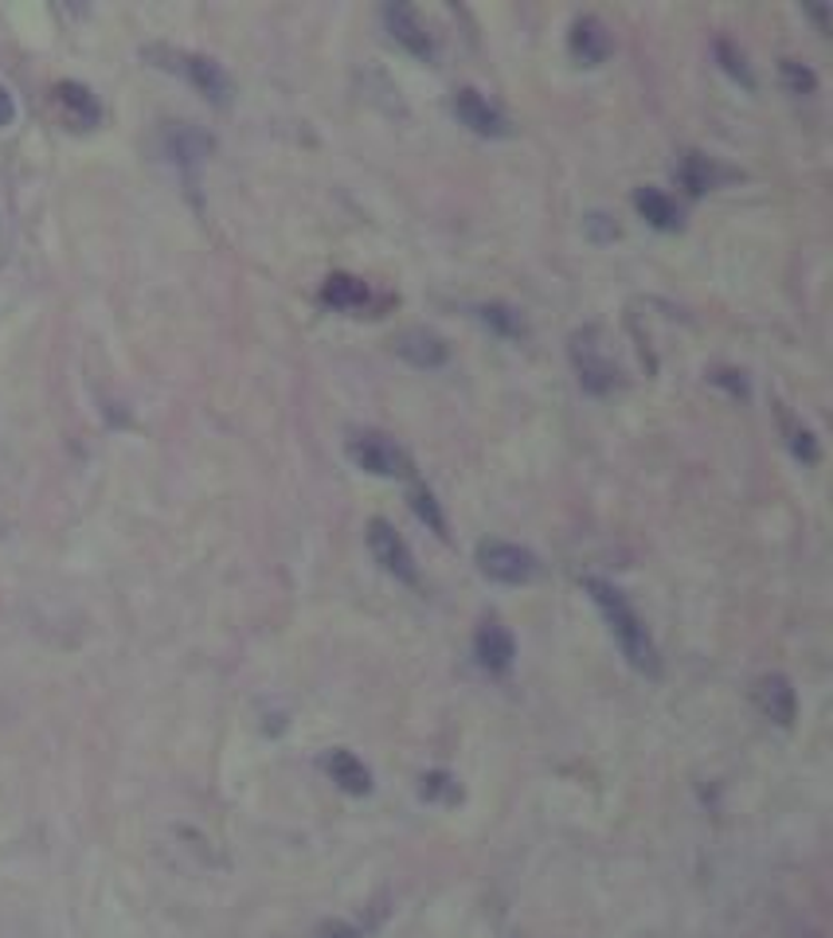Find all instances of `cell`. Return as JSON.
Listing matches in <instances>:
<instances>
[{
    "label": "cell",
    "mask_w": 833,
    "mask_h": 938,
    "mask_svg": "<svg viewBox=\"0 0 833 938\" xmlns=\"http://www.w3.org/2000/svg\"><path fill=\"white\" fill-rule=\"evenodd\" d=\"M584 590L591 595V603L599 606V614L607 618L610 634H615L618 649H623V657L630 661L638 673L646 676H657L661 673V657H657V645L654 637H649L646 622L638 618V610L630 606V598L623 595V590L615 587V583L599 579V575H591V579H584Z\"/></svg>",
    "instance_id": "obj_1"
},
{
    "label": "cell",
    "mask_w": 833,
    "mask_h": 938,
    "mask_svg": "<svg viewBox=\"0 0 833 938\" xmlns=\"http://www.w3.org/2000/svg\"><path fill=\"white\" fill-rule=\"evenodd\" d=\"M149 59H157V67H169L177 71L196 95H204L212 106H227L232 102V75L224 71V63H216L212 56L200 51H173V48H149Z\"/></svg>",
    "instance_id": "obj_2"
},
{
    "label": "cell",
    "mask_w": 833,
    "mask_h": 938,
    "mask_svg": "<svg viewBox=\"0 0 833 938\" xmlns=\"http://www.w3.org/2000/svg\"><path fill=\"white\" fill-rule=\"evenodd\" d=\"M568 356L579 375V388H584L587 395H607V391H615L618 368H615V360L607 356V344H602V333L595 325L571 333Z\"/></svg>",
    "instance_id": "obj_3"
},
{
    "label": "cell",
    "mask_w": 833,
    "mask_h": 938,
    "mask_svg": "<svg viewBox=\"0 0 833 938\" xmlns=\"http://www.w3.org/2000/svg\"><path fill=\"white\" fill-rule=\"evenodd\" d=\"M345 453L361 473H372V478H411L415 473L403 446H395L380 430H356V434H349Z\"/></svg>",
    "instance_id": "obj_4"
},
{
    "label": "cell",
    "mask_w": 833,
    "mask_h": 938,
    "mask_svg": "<svg viewBox=\"0 0 833 938\" xmlns=\"http://www.w3.org/2000/svg\"><path fill=\"white\" fill-rule=\"evenodd\" d=\"M473 559H478V571L486 579L501 583V587H525V583L537 579V567H540L529 548L509 540H481Z\"/></svg>",
    "instance_id": "obj_5"
},
{
    "label": "cell",
    "mask_w": 833,
    "mask_h": 938,
    "mask_svg": "<svg viewBox=\"0 0 833 938\" xmlns=\"http://www.w3.org/2000/svg\"><path fill=\"white\" fill-rule=\"evenodd\" d=\"M369 551L372 559H376L380 567H384L388 575H392L395 583H408V587H419V564L415 556H411L408 540H403L400 532H395L392 525H388L384 517L369 520Z\"/></svg>",
    "instance_id": "obj_6"
},
{
    "label": "cell",
    "mask_w": 833,
    "mask_h": 938,
    "mask_svg": "<svg viewBox=\"0 0 833 938\" xmlns=\"http://www.w3.org/2000/svg\"><path fill=\"white\" fill-rule=\"evenodd\" d=\"M384 28L408 56H415L419 63H434L439 59V43H434L431 28L423 25L411 4H384Z\"/></svg>",
    "instance_id": "obj_7"
},
{
    "label": "cell",
    "mask_w": 833,
    "mask_h": 938,
    "mask_svg": "<svg viewBox=\"0 0 833 938\" xmlns=\"http://www.w3.org/2000/svg\"><path fill=\"white\" fill-rule=\"evenodd\" d=\"M454 114H458V121H462L470 134H478V137H509L513 134V126H509V118L501 110H497L493 102H489L481 90H473V87H462L458 90V98H454Z\"/></svg>",
    "instance_id": "obj_8"
},
{
    "label": "cell",
    "mask_w": 833,
    "mask_h": 938,
    "mask_svg": "<svg viewBox=\"0 0 833 938\" xmlns=\"http://www.w3.org/2000/svg\"><path fill=\"white\" fill-rule=\"evenodd\" d=\"M473 657L489 676H506L517 661V637L497 618H486L473 634Z\"/></svg>",
    "instance_id": "obj_9"
},
{
    "label": "cell",
    "mask_w": 833,
    "mask_h": 938,
    "mask_svg": "<svg viewBox=\"0 0 833 938\" xmlns=\"http://www.w3.org/2000/svg\"><path fill=\"white\" fill-rule=\"evenodd\" d=\"M392 349L403 364L419 368V372H434V368H442L450 360V344L442 341L434 329H423V325L403 329V333L392 341Z\"/></svg>",
    "instance_id": "obj_10"
},
{
    "label": "cell",
    "mask_w": 833,
    "mask_h": 938,
    "mask_svg": "<svg viewBox=\"0 0 833 938\" xmlns=\"http://www.w3.org/2000/svg\"><path fill=\"white\" fill-rule=\"evenodd\" d=\"M610 51H615V40H610L607 25H602L599 17H576L571 20V32H568V56L576 59L579 67H599L610 59Z\"/></svg>",
    "instance_id": "obj_11"
},
{
    "label": "cell",
    "mask_w": 833,
    "mask_h": 938,
    "mask_svg": "<svg viewBox=\"0 0 833 938\" xmlns=\"http://www.w3.org/2000/svg\"><path fill=\"white\" fill-rule=\"evenodd\" d=\"M321 771L329 774V782L349 798H369L372 794V771L364 766V759H356L345 748H329L321 755Z\"/></svg>",
    "instance_id": "obj_12"
},
{
    "label": "cell",
    "mask_w": 833,
    "mask_h": 938,
    "mask_svg": "<svg viewBox=\"0 0 833 938\" xmlns=\"http://www.w3.org/2000/svg\"><path fill=\"white\" fill-rule=\"evenodd\" d=\"M755 704L778 727H791L798 720V692H794V684L783 673H767L755 681Z\"/></svg>",
    "instance_id": "obj_13"
},
{
    "label": "cell",
    "mask_w": 833,
    "mask_h": 938,
    "mask_svg": "<svg viewBox=\"0 0 833 938\" xmlns=\"http://www.w3.org/2000/svg\"><path fill=\"white\" fill-rule=\"evenodd\" d=\"M56 106H59V118L67 121L71 129H95L98 121H102V106H98L95 90L82 87V82L75 79H63L56 82Z\"/></svg>",
    "instance_id": "obj_14"
},
{
    "label": "cell",
    "mask_w": 833,
    "mask_h": 938,
    "mask_svg": "<svg viewBox=\"0 0 833 938\" xmlns=\"http://www.w3.org/2000/svg\"><path fill=\"white\" fill-rule=\"evenodd\" d=\"M682 184L689 188V196H705V192H713V188H721V184H728V180H739V173L736 168H724L716 157H705V153H685V160H682Z\"/></svg>",
    "instance_id": "obj_15"
},
{
    "label": "cell",
    "mask_w": 833,
    "mask_h": 938,
    "mask_svg": "<svg viewBox=\"0 0 833 938\" xmlns=\"http://www.w3.org/2000/svg\"><path fill=\"white\" fill-rule=\"evenodd\" d=\"M372 302V290L364 279H356V274H329L325 286H321V305H329V310L337 313H356L364 310V305Z\"/></svg>",
    "instance_id": "obj_16"
},
{
    "label": "cell",
    "mask_w": 833,
    "mask_h": 938,
    "mask_svg": "<svg viewBox=\"0 0 833 938\" xmlns=\"http://www.w3.org/2000/svg\"><path fill=\"white\" fill-rule=\"evenodd\" d=\"M634 212L641 215V219L649 223L654 231H682V212H677V204L669 196H665L661 188H634Z\"/></svg>",
    "instance_id": "obj_17"
},
{
    "label": "cell",
    "mask_w": 833,
    "mask_h": 938,
    "mask_svg": "<svg viewBox=\"0 0 833 938\" xmlns=\"http://www.w3.org/2000/svg\"><path fill=\"white\" fill-rule=\"evenodd\" d=\"M208 149H212V141L200 134V129L180 126V129H173V134H169V157L177 160V168H185L188 180H196V173H200Z\"/></svg>",
    "instance_id": "obj_18"
},
{
    "label": "cell",
    "mask_w": 833,
    "mask_h": 938,
    "mask_svg": "<svg viewBox=\"0 0 833 938\" xmlns=\"http://www.w3.org/2000/svg\"><path fill=\"white\" fill-rule=\"evenodd\" d=\"M478 317H481V325L493 329L501 341H525V336H529V325H525L521 310H513V305H506V302L478 305Z\"/></svg>",
    "instance_id": "obj_19"
},
{
    "label": "cell",
    "mask_w": 833,
    "mask_h": 938,
    "mask_svg": "<svg viewBox=\"0 0 833 938\" xmlns=\"http://www.w3.org/2000/svg\"><path fill=\"white\" fill-rule=\"evenodd\" d=\"M419 798L423 802H434V805H458L462 802V786H458V779L450 771H427L423 779H419Z\"/></svg>",
    "instance_id": "obj_20"
},
{
    "label": "cell",
    "mask_w": 833,
    "mask_h": 938,
    "mask_svg": "<svg viewBox=\"0 0 833 938\" xmlns=\"http://www.w3.org/2000/svg\"><path fill=\"white\" fill-rule=\"evenodd\" d=\"M408 505H411V512H415V517L423 520V525L431 528L434 536H442V540H447V517H442V505H439V497H434L431 489H427V486H411Z\"/></svg>",
    "instance_id": "obj_21"
},
{
    "label": "cell",
    "mask_w": 833,
    "mask_h": 938,
    "mask_svg": "<svg viewBox=\"0 0 833 938\" xmlns=\"http://www.w3.org/2000/svg\"><path fill=\"white\" fill-rule=\"evenodd\" d=\"M716 59H721V67L732 75V79L739 82V87H744V90H755L752 67H747L744 51H736V43H732V40H716Z\"/></svg>",
    "instance_id": "obj_22"
},
{
    "label": "cell",
    "mask_w": 833,
    "mask_h": 938,
    "mask_svg": "<svg viewBox=\"0 0 833 938\" xmlns=\"http://www.w3.org/2000/svg\"><path fill=\"white\" fill-rule=\"evenodd\" d=\"M778 75H783L786 90L798 98H810L817 90V75L810 71L806 63H798V59H783V63H778Z\"/></svg>",
    "instance_id": "obj_23"
},
{
    "label": "cell",
    "mask_w": 833,
    "mask_h": 938,
    "mask_svg": "<svg viewBox=\"0 0 833 938\" xmlns=\"http://www.w3.org/2000/svg\"><path fill=\"white\" fill-rule=\"evenodd\" d=\"M786 434H791V453L802 461V466H817V461H822V446H817L814 430L794 427V422L786 419Z\"/></svg>",
    "instance_id": "obj_24"
},
{
    "label": "cell",
    "mask_w": 833,
    "mask_h": 938,
    "mask_svg": "<svg viewBox=\"0 0 833 938\" xmlns=\"http://www.w3.org/2000/svg\"><path fill=\"white\" fill-rule=\"evenodd\" d=\"M587 235H591L595 243H610V240H618V227L610 215L595 212V215H587Z\"/></svg>",
    "instance_id": "obj_25"
},
{
    "label": "cell",
    "mask_w": 833,
    "mask_h": 938,
    "mask_svg": "<svg viewBox=\"0 0 833 938\" xmlns=\"http://www.w3.org/2000/svg\"><path fill=\"white\" fill-rule=\"evenodd\" d=\"M708 380L716 383V388H724V391H732L736 399H744L747 395V380H744V372H736V368H721V372H713Z\"/></svg>",
    "instance_id": "obj_26"
},
{
    "label": "cell",
    "mask_w": 833,
    "mask_h": 938,
    "mask_svg": "<svg viewBox=\"0 0 833 938\" xmlns=\"http://www.w3.org/2000/svg\"><path fill=\"white\" fill-rule=\"evenodd\" d=\"M313 938H361V927H353V922H345V919H325L317 930H313Z\"/></svg>",
    "instance_id": "obj_27"
},
{
    "label": "cell",
    "mask_w": 833,
    "mask_h": 938,
    "mask_svg": "<svg viewBox=\"0 0 833 938\" xmlns=\"http://www.w3.org/2000/svg\"><path fill=\"white\" fill-rule=\"evenodd\" d=\"M17 121V98L9 95V87H0V129Z\"/></svg>",
    "instance_id": "obj_28"
},
{
    "label": "cell",
    "mask_w": 833,
    "mask_h": 938,
    "mask_svg": "<svg viewBox=\"0 0 833 938\" xmlns=\"http://www.w3.org/2000/svg\"><path fill=\"white\" fill-rule=\"evenodd\" d=\"M810 17H814L817 25H822V32L830 28V12H825V9H810Z\"/></svg>",
    "instance_id": "obj_29"
}]
</instances>
